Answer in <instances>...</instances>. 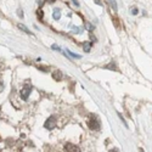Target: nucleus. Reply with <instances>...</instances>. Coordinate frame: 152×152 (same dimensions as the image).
<instances>
[{"instance_id": "f257e3e1", "label": "nucleus", "mask_w": 152, "mask_h": 152, "mask_svg": "<svg viewBox=\"0 0 152 152\" xmlns=\"http://www.w3.org/2000/svg\"><path fill=\"white\" fill-rule=\"evenodd\" d=\"M88 125H89V128H90L91 130H99V129H100V122H99V119L96 118V116L91 115L89 122H88Z\"/></svg>"}, {"instance_id": "f03ea898", "label": "nucleus", "mask_w": 152, "mask_h": 152, "mask_svg": "<svg viewBox=\"0 0 152 152\" xmlns=\"http://www.w3.org/2000/svg\"><path fill=\"white\" fill-rule=\"evenodd\" d=\"M31 91H32V85L27 83L26 85L23 86V89H22V91H21V97H22L23 100H27L28 96H29V94H31Z\"/></svg>"}, {"instance_id": "7ed1b4c3", "label": "nucleus", "mask_w": 152, "mask_h": 152, "mask_svg": "<svg viewBox=\"0 0 152 152\" xmlns=\"http://www.w3.org/2000/svg\"><path fill=\"white\" fill-rule=\"evenodd\" d=\"M44 126L46 129H49V130H51V129H54L55 126H56V117H54V116H51V117H49L48 119H46V122H45V124H44Z\"/></svg>"}, {"instance_id": "20e7f679", "label": "nucleus", "mask_w": 152, "mask_h": 152, "mask_svg": "<svg viewBox=\"0 0 152 152\" xmlns=\"http://www.w3.org/2000/svg\"><path fill=\"white\" fill-rule=\"evenodd\" d=\"M65 148H66L67 152H80V148H79L78 146H75V145H73V144H71V142L66 144Z\"/></svg>"}, {"instance_id": "39448f33", "label": "nucleus", "mask_w": 152, "mask_h": 152, "mask_svg": "<svg viewBox=\"0 0 152 152\" xmlns=\"http://www.w3.org/2000/svg\"><path fill=\"white\" fill-rule=\"evenodd\" d=\"M53 78H54L55 80L60 82V80L63 78V74H62V72H61V71H55V72L53 73Z\"/></svg>"}, {"instance_id": "423d86ee", "label": "nucleus", "mask_w": 152, "mask_h": 152, "mask_svg": "<svg viewBox=\"0 0 152 152\" xmlns=\"http://www.w3.org/2000/svg\"><path fill=\"white\" fill-rule=\"evenodd\" d=\"M91 45H93V44H91L90 42H84V43H83V49H84V51H85V53H89Z\"/></svg>"}, {"instance_id": "0eeeda50", "label": "nucleus", "mask_w": 152, "mask_h": 152, "mask_svg": "<svg viewBox=\"0 0 152 152\" xmlns=\"http://www.w3.org/2000/svg\"><path fill=\"white\" fill-rule=\"evenodd\" d=\"M17 26H18V28H20L21 31H23V32H26L27 34H31V31H29V29H28V28H27L26 26H23V24H21V23H20V24H17Z\"/></svg>"}, {"instance_id": "6e6552de", "label": "nucleus", "mask_w": 152, "mask_h": 152, "mask_svg": "<svg viewBox=\"0 0 152 152\" xmlns=\"http://www.w3.org/2000/svg\"><path fill=\"white\" fill-rule=\"evenodd\" d=\"M113 23H115L116 28H119L121 27V22H119V20H118L117 16H113Z\"/></svg>"}, {"instance_id": "1a4fd4ad", "label": "nucleus", "mask_w": 152, "mask_h": 152, "mask_svg": "<svg viewBox=\"0 0 152 152\" xmlns=\"http://www.w3.org/2000/svg\"><path fill=\"white\" fill-rule=\"evenodd\" d=\"M53 16H54L55 20H58V18H60V10H58V9H55V10H54V15H53Z\"/></svg>"}, {"instance_id": "9d476101", "label": "nucleus", "mask_w": 152, "mask_h": 152, "mask_svg": "<svg viewBox=\"0 0 152 152\" xmlns=\"http://www.w3.org/2000/svg\"><path fill=\"white\" fill-rule=\"evenodd\" d=\"M106 68H108V69H113V71H117V67L115 66V63H110V65L108 66H106Z\"/></svg>"}, {"instance_id": "9b49d317", "label": "nucleus", "mask_w": 152, "mask_h": 152, "mask_svg": "<svg viewBox=\"0 0 152 152\" xmlns=\"http://www.w3.org/2000/svg\"><path fill=\"white\" fill-rule=\"evenodd\" d=\"M110 3H112V7H113V10H117V4H116V0H110Z\"/></svg>"}, {"instance_id": "f8f14e48", "label": "nucleus", "mask_w": 152, "mask_h": 152, "mask_svg": "<svg viewBox=\"0 0 152 152\" xmlns=\"http://www.w3.org/2000/svg\"><path fill=\"white\" fill-rule=\"evenodd\" d=\"M86 29L88 31H93L94 29V26H93L91 23H86Z\"/></svg>"}, {"instance_id": "ddd939ff", "label": "nucleus", "mask_w": 152, "mask_h": 152, "mask_svg": "<svg viewBox=\"0 0 152 152\" xmlns=\"http://www.w3.org/2000/svg\"><path fill=\"white\" fill-rule=\"evenodd\" d=\"M38 16H39V20L42 21L43 18H42V16H43V12H42V10H38Z\"/></svg>"}, {"instance_id": "4468645a", "label": "nucleus", "mask_w": 152, "mask_h": 152, "mask_svg": "<svg viewBox=\"0 0 152 152\" xmlns=\"http://www.w3.org/2000/svg\"><path fill=\"white\" fill-rule=\"evenodd\" d=\"M133 14H134V15L137 14V9H133Z\"/></svg>"}, {"instance_id": "2eb2a0df", "label": "nucleus", "mask_w": 152, "mask_h": 152, "mask_svg": "<svg viewBox=\"0 0 152 152\" xmlns=\"http://www.w3.org/2000/svg\"><path fill=\"white\" fill-rule=\"evenodd\" d=\"M53 49H55V50H60V49H58L56 45H53Z\"/></svg>"}, {"instance_id": "dca6fc26", "label": "nucleus", "mask_w": 152, "mask_h": 152, "mask_svg": "<svg viewBox=\"0 0 152 152\" xmlns=\"http://www.w3.org/2000/svg\"><path fill=\"white\" fill-rule=\"evenodd\" d=\"M110 152H118V150H116V148H113V150H111Z\"/></svg>"}, {"instance_id": "f3484780", "label": "nucleus", "mask_w": 152, "mask_h": 152, "mask_svg": "<svg viewBox=\"0 0 152 152\" xmlns=\"http://www.w3.org/2000/svg\"><path fill=\"white\" fill-rule=\"evenodd\" d=\"M55 0H46V3H54Z\"/></svg>"}, {"instance_id": "a211bd4d", "label": "nucleus", "mask_w": 152, "mask_h": 152, "mask_svg": "<svg viewBox=\"0 0 152 152\" xmlns=\"http://www.w3.org/2000/svg\"><path fill=\"white\" fill-rule=\"evenodd\" d=\"M72 1H73L75 5H78V1H77V0H72Z\"/></svg>"}, {"instance_id": "6ab92c4d", "label": "nucleus", "mask_w": 152, "mask_h": 152, "mask_svg": "<svg viewBox=\"0 0 152 152\" xmlns=\"http://www.w3.org/2000/svg\"><path fill=\"white\" fill-rule=\"evenodd\" d=\"M140 152H144V150H142V148H140Z\"/></svg>"}]
</instances>
